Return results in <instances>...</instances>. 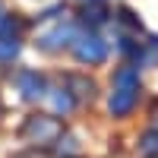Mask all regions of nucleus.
Instances as JSON below:
<instances>
[{"label": "nucleus", "mask_w": 158, "mask_h": 158, "mask_svg": "<svg viewBox=\"0 0 158 158\" xmlns=\"http://www.w3.org/2000/svg\"><path fill=\"white\" fill-rule=\"evenodd\" d=\"M76 38L79 35H76V29H73L70 22H57L51 32H44L41 38H38V48H41V51H60V48L73 44Z\"/></svg>", "instance_id": "39448f33"}, {"label": "nucleus", "mask_w": 158, "mask_h": 158, "mask_svg": "<svg viewBox=\"0 0 158 158\" xmlns=\"http://www.w3.org/2000/svg\"><path fill=\"white\" fill-rule=\"evenodd\" d=\"M73 54H76L79 63L95 67V63H104V57H108V44H104V38H98L95 32H85V35H79L73 41Z\"/></svg>", "instance_id": "7ed1b4c3"}, {"label": "nucleus", "mask_w": 158, "mask_h": 158, "mask_svg": "<svg viewBox=\"0 0 158 158\" xmlns=\"http://www.w3.org/2000/svg\"><path fill=\"white\" fill-rule=\"evenodd\" d=\"M136 101H139V70L136 67H120L114 73V92H111L108 108H111L114 117H127L136 108Z\"/></svg>", "instance_id": "f03ea898"}, {"label": "nucleus", "mask_w": 158, "mask_h": 158, "mask_svg": "<svg viewBox=\"0 0 158 158\" xmlns=\"http://www.w3.org/2000/svg\"><path fill=\"white\" fill-rule=\"evenodd\" d=\"M16 89L22 92L25 101H38V98H48V82L38 70H19L16 73Z\"/></svg>", "instance_id": "20e7f679"}, {"label": "nucleus", "mask_w": 158, "mask_h": 158, "mask_svg": "<svg viewBox=\"0 0 158 158\" xmlns=\"http://www.w3.org/2000/svg\"><path fill=\"white\" fill-rule=\"evenodd\" d=\"M67 92H70L76 101H92V98H95V82H92L89 76L70 73V76H67Z\"/></svg>", "instance_id": "423d86ee"}, {"label": "nucleus", "mask_w": 158, "mask_h": 158, "mask_svg": "<svg viewBox=\"0 0 158 158\" xmlns=\"http://www.w3.org/2000/svg\"><path fill=\"white\" fill-rule=\"evenodd\" d=\"M35 152H38V149H35ZM35 152H29V155H19V158H38V155H35Z\"/></svg>", "instance_id": "2eb2a0df"}, {"label": "nucleus", "mask_w": 158, "mask_h": 158, "mask_svg": "<svg viewBox=\"0 0 158 158\" xmlns=\"http://www.w3.org/2000/svg\"><path fill=\"white\" fill-rule=\"evenodd\" d=\"M79 19L95 29V25H104V22H108V10H104L101 3H85L82 13H79Z\"/></svg>", "instance_id": "6e6552de"}, {"label": "nucleus", "mask_w": 158, "mask_h": 158, "mask_svg": "<svg viewBox=\"0 0 158 158\" xmlns=\"http://www.w3.org/2000/svg\"><path fill=\"white\" fill-rule=\"evenodd\" d=\"M85 3H101V0H85Z\"/></svg>", "instance_id": "dca6fc26"}, {"label": "nucleus", "mask_w": 158, "mask_h": 158, "mask_svg": "<svg viewBox=\"0 0 158 158\" xmlns=\"http://www.w3.org/2000/svg\"><path fill=\"white\" fill-rule=\"evenodd\" d=\"M19 32V19L10 13H0V38H16Z\"/></svg>", "instance_id": "9b49d317"}, {"label": "nucleus", "mask_w": 158, "mask_h": 158, "mask_svg": "<svg viewBox=\"0 0 158 158\" xmlns=\"http://www.w3.org/2000/svg\"><path fill=\"white\" fill-rule=\"evenodd\" d=\"M117 22H120V25H127V29H133V32H139V29H142V25H139V19H136L127 6H123V10H117Z\"/></svg>", "instance_id": "ddd939ff"}, {"label": "nucleus", "mask_w": 158, "mask_h": 158, "mask_svg": "<svg viewBox=\"0 0 158 158\" xmlns=\"http://www.w3.org/2000/svg\"><path fill=\"white\" fill-rule=\"evenodd\" d=\"M48 98H51V104H54V111H57V114H70V111L76 108V98L70 95L67 89H51V92H48Z\"/></svg>", "instance_id": "0eeeda50"}, {"label": "nucleus", "mask_w": 158, "mask_h": 158, "mask_svg": "<svg viewBox=\"0 0 158 158\" xmlns=\"http://www.w3.org/2000/svg\"><path fill=\"white\" fill-rule=\"evenodd\" d=\"M152 130H158V101H155V108H152Z\"/></svg>", "instance_id": "4468645a"}, {"label": "nucleus", "mask_w": 158, "mask_h": 158, "mask_svg": "<svg viewBox=\"0 0 158 158\" xmlns=\"http://www.w3.org/2000/svg\"><path fill=\"white\" fill-rule=\"evenodd\" d=\"M54 149H57V155H60V158H76V155H79V139H76L73 133H63V136H60V142H57Z\"/></svg>", "instance_id": "1a4fd4ad"}, {"label": "nucleus", "mask_w": 158, "mask_h": 158, "mask_svg": "<svg viewBox=\"0 0 158 158\" xmlns=\"http://www.w3.org/2000/svg\"><path fill=\"white\" fill-rule=\"evenodd\" d=\"M139 152L146 158H158V130H149L139 136Z\"/></svg>", "instance_id": "9d476101"}, {"label": "nucleus", "mask_w": 158, "mask_h": 158, "mask_svg": "<svg viewBox=\"0 0 158 158\" xmlns=\"http://www.w3.org/2000/svg\"><path fill=\"white\" fill-rule=\"evenodd\" d=\"M19 136H22V142H29L32 149H51V146L60 142L63 123L54 114H29L22 130H19Z\"/></svg>", "instance_id": "f257e3e1"}, {"label": "nucleus", "mask_w": 158, "mask_h": 158, "mask_svg": "<svg viewBox=\"0 0 158 158\" xmlns=\"http://www.w3.org/2000/svg\"><path fill=\"white\" fill-rule=\"evenodd\" d=\"M19 54V41L16 38H0V60H13Z\"/></svg>", "instance_id": "f8f14e48"}]
</instances>
